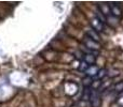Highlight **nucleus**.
<instances>
[{"label":"nucleus","instance_id":"obj_7","mask_svg":"<svg viewBox=\"0 0 123 107\" xmlns=\"http://www.w3.org/2000/svg\"><path fill=\"white\" fill-rule=\"evenodd\" d=\"M84 61L85 63H89V64H92V63L95 62V57L91 54H87L84 56Z\"/></svg>","mask_w":123,"mask_h":107},{"label":"nucleus","instance_id":"obj_8","mask_svg":"<svg viewBox=\"0 0 123 107\" xmlns=\"http://www.w3.org/2000/svg\"><path fill=\"white\" fill-rule=\"evenodd\" d=\"M116 90L119 91V92L123 90V82H120L119 85H117V86H116Z\"/></svg>","mask_w":123,"mask_h":107},{"label":"nucleus","instance_id":"obj_6","mask_svg":"<svg viewBox=\"0 0 123 107\" xmlns=\"http://www.w3.org/2000/svg\"><path fill=\"white\" fill-rule=\"evenodd\" d=\"M109 6H110V13H112L115 16H120V15H121V10H120L117 5H111V4H109Z\"/></svg>","mask_w":123,"mask_h":107},{"label":"nucleus","instance_id":"obj_3","mask_svg":"<svg viewBox=\"0 0 123 107\" xmlns=\"http://www.w3.org/2000/svg\"><path fill=\"white\" fill-rule=\"evenodd\" d=\"M90 99H91V102L95 107L98 106V102H99V97H98V93L96 92L95 90H92L91 91V95H90Z\"/></svg>","mask_w":123,"mask_h":107},{"label":"nucleus","instance_id":"obj_1","mask_svg":"<svg viewBox=\"0 0 123 107\" xmlns=\"http://www.w3.org/2000/svg\"><path fill=\"white\" fill-rule=\"evenodd\" d=\"M91 26H92V29L96 32L103 31V29H104V23L100 19H98L97 17H95V18H93L91 20Z\"/></svg>","mask_w":123,"mask_h":107},{"label":"nucleus","instance_id":"obj_5","mask_svg":"<svg viewBox=\"0 0 123 107\" xmlns=\"http://www.w3.org/2000/svg\"><path fill=\"white\" fill-rule=\"evenodd\" d=\"M99 11H100V13H103L104 15L110 14V9H109V5H106V4H104V3H102L99 5Z\"/></svg>","mask_w":123,"mask_h":107},{"label":"nucleus","instance_id":"obj_2","mask_svg":"<svg viewBox=\"0 0 123 107\" xmlns=\"http://www.w3.org/2000/svg\"><path fill=\"white\" fill-rule=\"evenodd\" d=\"M84 44H85V46L89 47V48H91V49H98L99 48L98 43L96 42V41H93L92 39L87 38V36H86V39L84 40Z\"/></svg>","mask_w":123,"mask_h":107},{"label":"nucleus","instance_id":"obj_4","mask_svg":"<svg viewBox=\"0 0 123 107\" xmlns=\"http://www.w3.org/2000/svg\"><path fill=\"white\" fill-rule=\"evenodd\" d=\"M86 36H87V38L92 39L93 41H96V42L99 40V38H98V34L96 33L94 30H87V31H86Z\"/></svg>","mask_w":123,"mask_h":107}]
</instances>
